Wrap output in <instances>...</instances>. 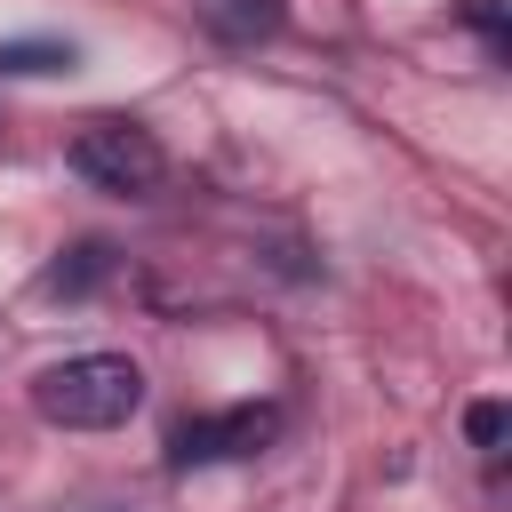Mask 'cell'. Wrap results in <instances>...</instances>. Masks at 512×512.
Here are the masks:
<instances>
[{
	"label": "cell",
	"mask_w": 512,
	"mask_h": 512,
	"mask_svg": "<svg viewBox=\"0 0 512 512\" xmlns=\"http://www.w3.org/2000/svg\"><path fill=\"white\" fill-rule=\"evenodd\" d=\"M144 408V368L128 352H72L32 376V416L56 432H112Z\"/></svg>",
	"instance_id": "obj_1"
},
{
	"label": "cell",
	"mask_w": 512,
	"mask_h": 512,
	"mask_svg": "<svg viewBox=\"0 0 512 512\" xmlns=\"http://www.w3.org/2000/svg\"><path fill=\"white\" fill-rule=\"evenodd\" d=\"M72 176L96 184V192H112V200H152L168 184V152L136 120H88L72 136Z\"/></svg>",
	"instance_id": "obj_2"
},
{
	"label": "cell",
	"mask_w": 512,
	"mask_h": 512,
	"mask_svg": "<svg viewBox=\"0 0 512 512\" xmlns=\"http://www.w3.org/2000/svg\"><path fill=\"white\" fill-rule=\"evenodd\" d=\"M280 440V408L272 400H240V408H216V416H184L168 432V464L192 472V464H240L256 448Z\"/></svg>",
	"instance_id": "obj_3"
},
{
	"label": "cell",
	"mask_w": 512,
	"mask_h": 512,
	"mask_svg": "<svg viewBox=\"0 0 512 512\" xmlns=\"http://www.w3.org/2000/svg\"><path fill=\"white\" fill-rule=\"evenodd\" d=\"M112 280V248L104 240H80V248H64L48 272H40V296H88V288H104Z\"/></svg>",
	"instance_id": "obj_4"
},
{
	"label": "cell",
	"mask_w": 512,
	"mask_h": 512,
	"mask_svg": "<svg viewBox=\"0 0 512 512\" xmlns=\"http://www.w3.org/2000/svg\"><path fill=\"white\" fill-rule=\"evenodd\" d=\"M80 48L72 40H8L0 48V80H40V72H72Z\"/></svg>",
	"instance_id": "obj_5"
},
{
	"label": "cell",
	"mask_w": 512,
	"mask_h": 512,
	"mask_svg": "<svg viewBox=\"0 0 512 512\" xmlns=\"http://www.w3.org/2000/svg\"><path fill=\"white\" fill-rule=\"evenodd\" d=\"M456 16H464V24H472V32H480V48H488V56H496V64H504V56H512V32H504V0H464V8H456Z\"/></svg>",
	"instance_id": "obj_6"
},
{
	"label": "cell",
	"mask_w": 512,
	"mask_h": 512,
	"mask_svg": "<svg viewBox=\"0 0 512 512\" xmlns=\"http://www.w3.org/2000/svg\"><path fill=\"white\" fill-rule=\"evenodd\" d=\"M464 432H472V448H496L504 440V400H472L464 408Z\"/></svg>",
	"instance_id": "obj_7"
},
{
	"label": "cell",
	"mask_w": 512,
	"mask_h": 512,
	"mask_svg": "<svg viewBox=\"0 0 512 512\" xmlns=\"http://www.w3.org/2000/svg\"><path fill=\"white\" fill-rule=\"evenodd\" d=\"M88 512H112V504H88Z\"/></svg>",
	"instance_id": "obj_8"
}]
</instances>
